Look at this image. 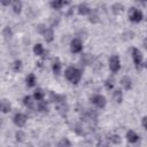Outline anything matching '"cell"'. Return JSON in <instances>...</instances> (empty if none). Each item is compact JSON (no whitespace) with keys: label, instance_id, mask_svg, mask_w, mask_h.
<instances>
[{"label":"cell","instance_id":"cell-5","mask_svg":"<svg viewBox=\"0 0 147 147\" xmlns=\"http://www.w3.org/2000/svg\"><path fill=\"white\" fill-rule=\"evenodd\" d=\"M70 49L72 53H79L83 49V44L79 39H74L70 44Z\"/></svg>","mask_w":147,"mask_h":147},{"label":"cell","instance_id":"cell-27","mask_svg":"<svg viewBox=\"0 0 147 147\" xmlns=\"http://www.w3.org/2000/svg\"><path fill=\"white\" fill-rule=\"evenodd\" d=\"M23 102H24V105H25L28 108H32V107H33V101H32V99H31L29 95L23 99Z\"/></svg>","mask_w":147,"mask_h":147},{"label":"cell","instance_id":"cell-4","mask_svg":"<svg viewBox=\"0 0 147 147\" xmlns=\"http://www.w3.org/2000/svg\"><path fill=\"white\" fill-rule=\"evenodd\" d=\"M109 68L113 72H116L119 70L121 68V61H119V57L117 55H113L110 59H109Z\"/></svg>","mask_w":147,"mask_h":147},{"label":"cell","instance_id":"cell-15","mask_svg":"<svg viewBox=\"0 0 147 147\" xmlns=\"http://www.w3.org/2000/svg\"><path fill=\"white\" fill-rule=\"evenodd\" d=\"M34 84H36V77H34V75L33 74L28 75V77H26V85L29 87H32V86H34Z\"/></svg>","mask_w":147,"mask_h":147},{"label":"cell","instance_id":"cell-28","mask_svg":"<svg viewBox=\"0 0 147 147\" xmlns=\"http://www.w3.org/2000/svg\"><path fill=\"white\" fill-rule=\"evenodd\" d=\"M105 86L107 90H111L114 87V79L113 78H108L106 82H105Z\"/></svg>","mask_w":147,"mask_h":147},{"label":"cell","instance_id":"cell-20","mask_svg":"<svg viewBox=\"0 0 147 147\" xmlns=\"http://www.w3.org/2000/svg\"><path fill=\"white\" fill-rule=\"evenodd\" d=\"M0 108H1V110L3 113H7V111L10 110V105H9V102L7 100H2V102L0 103Z\"/></svg>","mask_w":147,"mask_h":147},{"label":"cell","instance_id":"cell-23","mask_svg":"<svg viewBox=\"0 0 147 147\" xmlns=\"http://www.w3.org/2000/svg\"><path fill=\"white\" fill-rule=\"evenodd\" d=\"M57 147H71V144H70V141L67 138H63V139H61L59 141Z\"/></svg>","mask_w":147,"mask_h":147},{"label":"cell","instance_id":"cell-1","mask_svg":"<svg viewBox=\"0 0 147 147\" xmlns=\"http://www.w3.org/2000/svg\"><path fill=\"white\" fill-rule=\"evenodd\" d=\"M65 77L72 84H78V82L82 78V72L77 68H75V67H69L65 70Z\"/></svg>","mask_w":147,"mask_h":147},{"label":"cell","instance_id":"cell-33","mask_svg":"<svg viewBox=\"0 0 147 147\" xmlns=\"http://www.w3.org/2000/svg\"><path fill=\"white\" fill-rule=\"evenodd\" d=\"M23 138H24V132H23V131H17V132H16V140L22 141Z\"/></svg>","mask_w":147,"mask_h":147},{"label":"cell","instance_id":"cell-8","mask_svg":"<svg viewBox=\"0 0 147 147\" xmlns=\"http://www.w3.org/2000/svg\"><path fill=\"white\" fill-rule=\"evenodd\" d=\"M44 38L46 41H52L53 40V37H54V32H53V29L52 28H46L44 33H42Z\"/></svg>","mask_w":147,"mask_h":147},{"label":"cell","instance_id":"cell-17","mask_svg":"<svg viewBox=\"0 0 147 147\" xmlns=\"http://www.w3.org/2000/svg\"><path fill=\"white\" fill-rule=\"evenodd\" d=\"M90 13H91V15H90V22H92V23L99 22V15H98L96 9H93V10L90 11Z\"/></svg>","mask_w":147,"mask_h":147},{"label":"cell","instance_id":"cell-22","mask_svg":"<svg viewBox=\"0 0 147 147\" xmlns=\"http://www.w3.org/2000/svg\"><path fill=\"white\" fill-rule=\"evenodd\" d=\"M2 33H3V37H5V39H10L11 38V36H13V32H11V29L9 28V26H6L5 29H3V31H2Z\"/></svg>","mask_w":147,"mask_h":147},{"label":"cell","instance_id":"cell-30","mask_svg":"<svg viewBox=\"0 0 147 147\" xmlns=\"http://www.w3.org/2000/svg\"><path fill=\"white\" fill-rule=\"evenodd\" d=\"M80 61H82V63H84V64H87V63L90 62V55H88V54H84V55L82 56Z\"/></svg>","mask_w":147,"mask_h":147},{"label":"cell","instance_id":"cell-2","mask_svg":"<svg viewBox=\"0 0 147 147\" xmlns=\"http://www.w3.org/2000/svg\"><path fill=\"white\" fill-rule=\"evenodd\" d=\"M132 57H133L136 68L138 70H140L142 68V54L138 48H133L132 49Z\"/></svg>","mask_w":147,"mask_h":147},{"label":"cell","instance_id":"cell-34","mask_svg":"<svg viewBox=\"0 0 147 147\" xmlns=\"http://www.w3.org/2000/svg\"><path fill=\"white\" fill-rule=\"evenodd\" d=\"M45 29H46V25H44V24H39L38 26H37V31L39 32V33H44V31H45Z\"/></svg>","mask_w":147,"mask_h":147},{"label":"cell","instance_id":"cell-3","mask_svg":"<svg viewBox=\"0 0 147 147\" xmlns=\"http://www.w3.org/2000/svg\"><path fill=\"white\" fill-rule=\"evenodd\" d=\"M129 17H130V20H131L132 22H137V23H138V22H140V21L142 20V13H141L140 9H137V8L132 7V8L130 9Z\"/></svg>","mask_w":147,"mask_h":147},{"label":"cell","instance_id":"cell-7","mask_svg":"<svg viewBox=\"0 0 147 147\" xmlns=\"http://www.w3.org/2000/svg\"><path fill=\"white\" fill-rule=\"evenodd\" d=\"M25 122H26V116H25L24 114L18 113V114H16V115L14 116V123H15L17 126L22 127V126L25 124Z\"/></svg>","mask_w":147,"mask_h":147},{"label":"cell","instance_id":"cell-18","mask_svg":"<svg viewBox=\"0 0 147 147\" xmlns=\"http://www.w3.org/2000/svg\"><path fill=\"white\" fill-rule=\"evenodd\" d=\"M33 52H34L36 55H42V54H45V51H44L41 44H37V45H34V47H33Z\"/></svg>","mask_w":147,"mask_h":147},{"label":"cell","instance_id":"cell-25","mask_svg":"<svg viewBox=\"0 0 147 147\" xmlns=\"http://www.w3.org/2000/svg\"><path fill=\"white\" fill-rule=\"evenodd\" d=\"M13 9L15 13H20L22 9V2L21 1H14L13 2Z\"/></svg>","mask_w":147,"mask_h":147},{"label":"cell","instance_id":"cell-24","mask_svg":"<svg viewBox=\"0 0 147 147\" xmlns=\"http://www.w3.org/2000/svg\"><path fill=\"white\" fill-rule=\"evenodd\" d=\"M113 98H114V100H115L116 102L119 103V102L122 101V98H123V96H122V92H121L119 90H116V91L114 92V94H113Z\"/></svg>","mask_w":147,"mask_h":147},{"label":"cell","instance_id":"cell-13","mask_svg":"<svg viewBox=\"0 0 147 147\" xmlns=\"http://www.w3.org/2000/svg\"><path fill=\"white\" fill-rule=\"evenodd\" d=\"M56 108H57L59 113H60V114H62V115H64V114L68 111V106H67L65 101H64V102H60V103H56Z\"/></svg>","mask_w":147,"mask_h":147},{"label":"cell","instance_id":"cell-9","mask_svg":"<svg viewBox=\"0 0 147 147\" xmlns=\"http://www.w3.org/2000/svg\"><path fill=\"white\" fill-rule=\"evenodd\" d=\"M91 11V8L86 5V3H79L78 5V13L80 15H86V14H90Z\"/></svg>","mask_w":147,"mask_h":147},{"label":"cell","instance_id":"cell-29","mask_svg":"<svg viewBox=\"0 0 147 147\" xmlns=\"http://www.w3.org/2000/svg\"><path fill=\"white\" fill-rule=\"evenodd\" d=\"M75 131L78 133V134H80V136H83V134H85V131H84V127L80 125V124H77L76 126H75Z\"/></svg>","mask_w":147,"mask_h":147},{"label":"cell","instance_id":"cell-19","mask_svg":"<svg viewBox=\"0 0 147 147\" xmlns=\"http://www.w3.org/2000/svg\"><path fill=\"white\" fill-rule=\"evenodd\" d=\"M67 2H64V1H60V0H55V1H52L51 2V6H52V8L53 9H60L62 6H64Z\"/></svg>","mask_w":147,"mask_h":147},{"label":"cell","instance_id":"cell-11","mask_svg":"<svg viewBox=\"0 0 147 147\" xmlns=\"http://www.w3.org/2000/svg\"><path fill=\"white\" fill-rule=\"evenodd\" d=\"M51 100L55 103H60V102L65 101V96L64 95H59V94H55V93H51Z\"/></svg>","mask_w":147,"mask_h":147},{"label":"cell","instance_id":"cell-35","mask_svg":"<svg viewBox=\"0 0 147 147\" xmlns=\"http://www.w3.org/2000/svg\"><path fill=\"white\" fill-rule=\"evenodd\" d=\"M146 119H147L146 117L142 118V126H144V127H146Z\"/></svg>","mask_w":147,"mask_h":147},{"label":"cell","instance_id":"cell-36","mask_svg":"<svg viewBox=\"0 0 147 147\" xmlns=\"http://www.w3.org/2000/svg\"><path fill=\"white\" fill-rule=\"evenodd\" d=\"M1 3H2V5H9L10 1H1Z\"/></svg>","mask_w":147,"mask_h":147},{"label":"cell","instance_id":"cell-14","mask_svg":"<svg viewBox=\"0 0 147 147\" xmlns=\"http://www.w3.org/2000/svg\"><path fill=\"white\" fill-rule=\"evenodd\" d=\"M38 110L41 114H47L48 113V106H47V103L44 102V101H40L38 103Z\"/></svg>","mask_w":147,"mask_h":147},{"label":"cell","instance_id":"cell-16","mask_svg":"<svg viewBox=\"0 0 147 147\" xmlns=\"http://www.w3.org/2000/svg\"><path fill=\"white\" fill-rule=\"evenodd\" d=\"M121 84L123 85V87L125 90H130L131 88V79L129 77H123L121 80Z\"/></svg>","mask_w":147,"mask_h":147},{"label":"cell","instance_id":"cell-12","mask_svg":"<svg viewBox=\"0 0 147 147\" xmlns=\"http://www.w3.org/2000/svg\"><path fill=\"white\" fill-rule=\"evenodd\" d=\"M52 69H53V72H54L56 76L60 75V71H61V63H60V61H59L57 59H55V60L53 61Z\"/></svg>","mask_w":147,"mask_h":147},{"label":"cell","instance_id":"cell-21","mask_svg":"<svg viewBox=\"0 0 147 147\" xmlns=\"http://www.w3.org/2000/svg\"><path fill=\"white\" fill-rule=\"evenodd\" d=\"M33 98L36 99V100H42V98H44V92H42V90L41 88H37L36 91H34V93H33Z\"/></svg>","mask_w":147,"mask_h":147},{"label":"cell","instance_id":"cell-31","mask_svg":"<svg viewBox=\"0 0 147 147\" xmlns=\"http://www.w3.org/2000/svg\"><path fill=\"white\" fill-rule=\"evenodd\" d=\"M21 67H22V62H21L20 60H17V61L14 62V70H15V71L21 70Z\"/></svg>","mask_w":147,"mask_h":147},{"label":"cell","instance_id":"cell-6","mask_svg":"<svg viewBox=\"0 0 147 147\" xmlns=\"http://www.w3.org/2000/svg\"><path fill=\"white\" fill-rule=\"evenodd\" d=\"M92 101H93V103H94L96 107H99V108H103V107L106 106V98H105L103 95H101V94H98V95L93 96Z\"/></svg>","mask_w":147,"mask_h":147},{"label":"cell","instance_id":"cell-32","mask_svg":"<svg viewBox=\"0 0 147 147\" xmlns=\"http://www.w3.org/2000/svg\"><path fill=\"white\" fill-rule=\"evenodd\" d=\"M109 139H110V141H111V142H114V144H119V142H121V139H119V137H118V136H116V134L111 136Z\"/></svg>","mask_w":147,"mask_h":147},{"label":"cell","instance_id":"cell-26","mask_svg":"<svg viewBox=\"0 0 147 147\" xmlns=\"http://www.w3.org/2000/svg\"><path fill=\"white\" fill-rule=\"evenodd\" d=\"M111 9H113V11L115 13V14H117V13H119V11H122L123 10V5L122 3H114L113 5V7H111Z\"/></svg>","mask_w":147,"mask_h":147},{"label":"cell","instance_id":"cell-10","mask_svg":"<svg viewBox=\"0 0 147 147\" xmlns=\"http://www.w3.org/2000/svg\"><path fill=\"white\" fill-rule=\"evenodd\" d=\"M126 139H127L129 142H136V141L139 139V137H138V134H137L134 131L130 130V131H127V133H126Z\"/></svg>","mask_w":147,"mask_h":147}]
</instances>
